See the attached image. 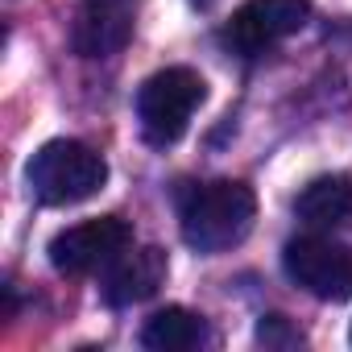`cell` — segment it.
I'll use <instances>...</instances> for the list:
<instances>
[{
  "label": "cell",
  "instance_id": "cell-1",
  "mask_svg": "<svg viewBox=\"0 0 352 352\" xmlns=\"http://www.w3.org/2000/svg\"><path fill=\"white\" fill-rule=\"evenodd\" d=\"M257 220V199L236 179H216L183 191L179 199V228L195 253H224L249 236Z\"/></svg>",
  "mask_w": 352,
  "mask_h": 352
},
{
  "label": "cell",
  "instance_id": "cell-2",
  "mask_svg": "<svg viewBox=\"0 0 352 352\" xmlns=\"http://www.w3.org/2000/svg\"><path fill=\"white\" fill-rule=\"evenodd\" d=\"M25 179H30V191L50 204V208H67V204H83L91 199L104 183H108V162L83 145V141H71V137H58V141H46L30 166H25Z\"/></svg>",
  "mask_w": 352,
  "mask_h": 352
},
{
  "label": "cell",
  "instance_id": "cell-3",
  "mask_svg": "<svg viewBox=\"0 0 352 352\" xmlns=\"http://www.w3.org/2000/svg\"><path fill=\"white\" fill-rule=\"evenodd\" d=\"M204 100H208V83L191 67H166V71L149 75L141 83V91H137L141 137L149 145H157V149L174 145L187 133V124H191V116H195V108Z\"/></svg>",
  "mask_w": 352,
  "mask_h": 352
},
{
  "label": "cell",
  "instance_id": "cell-4",
  "mask_svg": "<svg viewBox=\"0 0 352 352\" xmlns=\"http://www.w3.org/2000/svg\"><path fill=\"white\" fill-rule=\"evenodd\" d=\"M282 270L294 286H302L319 302L352 298V249L331 236H294L282 249Z\"/></svg>",
  "mask_w": 352,
  "mask_h": 352
},
{
  "label": "cell",
  "instance_id": "cell-5",
  "mask_svg": "<svg viewBox=\"0 0 352 352\" xmlns=\"http://www.w3.org/2000/svg\"><path fill=\"white\" fill-rule=\"evenodd\" d=\"M133 249V228L129 220L120 216H96V220H83V224H71L63 228L54 241H50V265L67 278H83V274H96V270H108L112 261H120L124 253Z\"/></svg>",
  "mask_w": 352,
  "mask_h": 352
},
{
  "label": "cell",
  "instance_id": "cell-6",
  "mask_svg": "<svg viewBox=\"0 0 352 352\" xmlns=\"http://www.w3.org/2000/svg\"><path fill=\"white\" fill-rule=\"evenodd\" d=\"M311 21V0H245L228 17L224 42L241 54H265Z\"/></svg>",
  "mask_w": 352,
  "mask_h": 352
},
{
  "label": "cell",
  "instance_id": "cell-7",
  "mask_svg": "<svg viewBox=\"0 0 352 352\" xmlns=\"http://www.w3.org/2000/svg\"><path fill=\"white\" fill-rule=\"evenodd\" d=\"M170 265H166V253L162 249H133L124 253L120 261L108 265V278H104V302L108 307H133V302H145L162 290Z\"/></svg>",
  "mask_w": 352,
  "mask_h": 352
},
{
  "label": "cell",
  "instance_id": "cell-8",
  "mask_svg": "<svg viewBox=\"0 0 352 352\" xmlns=\"http://www.w3.org/2000/svg\"><path fill=\"white\" fill-rule=\"evenodd\" d=\"M294 216L307 228H340L352 220V179L348 174H323L307 183L294 199Z\"/></svg>",
  "mask_w": 352,
  "mask_h": 352
},
{
  "label": "cell",
  "instance_id": "cell-9",
  "mask_svg": "<svg viewBox=\"0 0 352 352\" xmlns=\"http://www.w3.org/2000/svg\"><path fill=\"white\" fill-rule=\"evenodd\" d=\"M133 34V21H129V9H96V5H83L79 17H75V30H71V42L83 58H108L116 50H124Z\"/></svg>",
  "mask_w": 352,
  "mask_h": 352
},
{
  "label": "cell",
  "instance_id": "cell-10",
  "mask_svg": "<svg viewBox=\"0 0 352 352\" xmlns=\"http://www.w3.org/2000/svg\"><path fill=\"white\" fill-rule=\"evenodd\" d=\"M204 340H208V323L187 307H162L141 327V344L149 352H187V348H199Z\"/></svg>",
  "mask_w": 352,
  "mask_h": 352
},
{
  "label": "cell",
  "instance_id": "cell-11",
  "mask_svg": "<svg viewBox=\"0 0 352 352\" xmlns=\"http://www.w3.org/2000/svg\"><path fill=\"white\" fill-rule=\"evenodd\" d=\"M257 340H261L265 348H298V344H302V331H294V327L286 323V315H261Z\"/></svg>",
  "mask_w": 352,
  "mask_h": 352
},
{
  "label": "cell",
  "instance_id": "cell-12",
  "mask_svg": "<svg viewBox=\"0 0 352 352\" xmlns=\"http://www.w3.org/2000/svg\"><path fill=\"white\" fill-rule=\"evenodd\" d=\"M83 5H96V9H129L133 0H83Z\"/></svg>",
  "mask_w": 352,
  "mask_h": 352
},
{
  "label": "cell",
  "instance_id": "cell-13",
  "mask_svg": "<svg viewBox=\"0 0 352 352\" xmlns=\"http://www.w3.org/2000/svg\"><path fill=\"white\" fill-rule=\"evenodd\" d=\"M348 340H352V327H348Z\"/></svg>",
  "mask_w": 352,
  "mask_h": 352
}]
</instances>
